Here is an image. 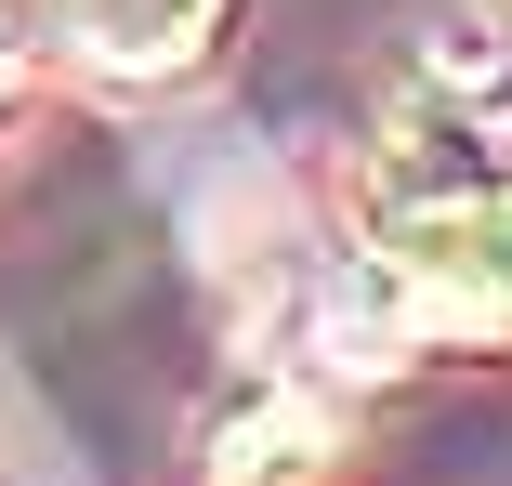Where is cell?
I'll return each mask as SVG.
<instances>
[{"mask_svg": "<svg viewBox=\"0 0 512 486\" xmlns=\"http://www.w3.org/2000/svg\"><path fill=\"white\" fill-rule=\"evenodd\" d=\"M329 460V408L316 395H263L250 421H224V486H289V473H316Z\"/></svg>", "mask_w": 512, "mask_h": 486, "instance_id": "cell-3", "label": "cell"}, {"mask_svg": "<svg viewBox=\"0 0 512 486\" xmlns=\"http://www.w3.org/2000/svg\"><path fill=\"white\" fill-rule=\"evenodd\" d=\"M381 276L447 329H512V171L447 106H407L381 145Z\"/></svg>", "mask_w": 512, "mask_h": 486, "instance_id": "cell-1", "label": "cell"}, {"mask_svg": "<svg viewBox=\"0 0 512 486\" xmlns=\"http://www.w3.org/2000/svg\"><path fill=\"white\" fill-rule=\"evenodd\" d=\"M53 14H66V40H79L92 66L158 79V66H184L197 40L224 27V0H53Z\"/></svg>", "mask_w": 512, "mask_h": 486, "instance_id": "cell-2", "label": "cell"}]
</instances>
